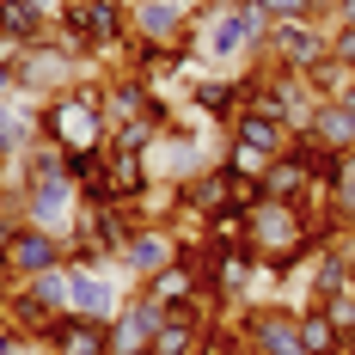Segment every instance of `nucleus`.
Returning a JSON list of instances; mask_svg holds the SVG:
<instances>
[{
    "label": "nucleus",
    "mask_w": 355,
    "mask_h": 355,
    "mask_svg": "<svg viewBox=\"0 0 355 355\" xmlns=\"http://www.w3.org/2000/svg\"><path fill=\"white\" fill-rule=\"evenodd\" d=\"M43 141L62 153H105L110 147V110H105V86L80 80L68 92L43 98Z\"/></svg>",
    "instance_id": "1"
},
{
    "label": "nucleus",
    "mask_w": 355,
    "mask_h": 355,
    "mask_svg": "<svg viewBox=\"0 0 355 355\" xmlns=\"http://www.w3.org/2000/svg\"><path fill=\"white\" fill-rule=\"evenodd\" d=\"M202 31L190 37L196 49H202V62H233V55H263V43H270V19H263V6H251V0H220L209 6L202 19H196Z\"/></svg>",
    "instance_id": "2"
},
{
    "label": "nucleus",
    "mask_w": 355,
    "mask_h": 355,
    "mask_svg": "<svg viewBox=\"0 0 355 355\" xmlns=\"http://www.w3.org/2000/svg\"><path fill=\"white\" fill-rule=\"evenodd\" d=\"M233 331L245 337L251 355H306L300 349V306H288V300H270V306L245 313Z\"/></svg>",
    "instance_id": "3"
},
{
    "label": "nucleus",
    "mask_w": 355,
    "mask_h": 355,
    "mask_svg": "<svg viewBox=\"0 0 355 355\" xmlns=\"http://www.w3.org/2000/svg\"><path fill=\"white\" fill-rule=\"evenodd\" d=\"M19 220L55 233V239H68L73 220H80V184L73 178H43V184H31L25 202H19Z\"/></svg>",
    "instance_id": "4"
},
{
    "label": "nucleus",
    "mask_w": 355,
    "mask_h": 355,
    "mask_svg": "<svg viewBox=\"0 0 355 355\" xmlns=\"http://www.w3.org/2000/svg\"><path fill=\"white\" fill-rule=\"evenodd\" d=\"M263 55L282 62V68H294V73L319 68L324 55H331V25H313V19H300V25H270Z\"/></svg>",
    "instance_id": "5"
},
{
    "label": "nucleus",
    "mask_w": 355,
    "mask_h": 355,
    "mask_svg": "<svg viewBox=\"0 0 355 355\" xmlns=\"http://www.w3.org/2000/svg\"><path fill=\"white\" fill-rule=\"evenodd\" d=\"M0 263H6L12 282H31L43 270H62V263H68V239H55V233H43V227H19Z\"/></svg>",
    "instance_id": "6"
},
{
    "label": "nucleus",
    "mask_w": 355,
    "mask_h": 355,
    "mask_svg": "<svg viewBox=\"0 0 355 355\" xmlns=\"http://www.w3.org/2000/svg\"><path fill=\"white\" fill-rule=\"evenodd\" d=\"M227 135H233L227 147H245V153H257V159H282V153H288V141H294V129H288L282 116H276V110H257V105L233 110Z\"/></svg>",
    "instance_id": "7"
},
{
    "label": "nucleus",
    "mask_w": 355,
    "mask_h": 355,
    "mask_svg": "<svg viewBox=\"0 0 355 355\" xmlns=\"http://www.w3.org/2000/svg\"><path fill=\"white\" fill-rule=\"evenodd\" d=\"M190 31V12L178 0H129V43H159V49H178Z\"/></svg>",
    "instance_id": "8"
},
{
    "label": "nucleus",
    "mask_w": 355,
    "mask_h": 355,
    "mask_svg": "<svg viewBox=\"0 0 355 355\" xmlns=\"http://www.w3.org/2000/svg\"><path fill=\"white\" fill-rule=\"evenodd\" d=\"M68 276H73V306H68V313H80V319H98V324H110L116 313H123V282L110 276V263H105V270L68 263Z\"/></svg>",
    "instance_id": "9"
},
{
    "label": "nucleus",
    "mask_w": 355,
    "mask_h": 355,
    "mask_svg": "<svg viewBox=\"0 0 355 355\" xmlns=\"http://www.w3.org/2000/svg\"><path fill=\"white\" fill-rule=\"evenodd\" d=\"M178 263V239L166 227H141V233H129V245H123V276H135V282H153L159 270H172Z\"/></svg>",
    "instance_id": "10"
},
{
    "label": "nucleus",
    "mask_w": 355,
    "mask_h": 355,
    "mask_svg": "<svg viewBox=\"0 0 355 355\" xmlns=\"http://www.w3.org/2000/svg\"><path fill=\"white\" fill-rule=\"evenodd\" d=\"M43 349L49 355H110V324L80 319V313H62V319L43 331Z\"/></svg>",
    "instance_id": "11"
},
{
    "label": "nucleus",
    "mask_w": 355,
    "mask_h": 355,
    "mask_svg": "<svg viewBox=\"0 0 355 355\" xmlns=\"http://www.w3.org/2000/svg\"><path fill=\"white\" fill-rule=\"evenodd\" d=\"M300 135H313V141L331 147V153H355V110L343 105V98H319Z\"/></svg>",
    "instance_id": "12"
},
{
    "label": "nucleus",
    "mask_w": 355,
    "mask_h": 355,
    "mask_svg": "<svg viewBox=\"0 0 355 355\" xmlns=\"http://www.w3.org/2000/svg\"><path fill=\"white\" fill-rule=\"evenodd\" d=\"M300 349L306 355H355V337L337 324L331 306H300Z\"/></svg>",
    "instance_id": "13"
},
{
    "label": "nucleus",
    "mask_w": 355,
    "mask_h": 355,
    "mask_svg": "<svg viewBox=\"0 0 355 355\" xmlns=\"http://www.w3.org/2000/svg\"><path fill=\"white\" fill-rule=\"evenodd\" d=\"M25 288H31L37 306H43V313H55V319L73 306V276H68V263H62V270H43V276H31Z\"/></svg>",
    "instance_id": "14"
},
{
    "label": "nucleus",
    "mask_w": 355,
    "mask_h": 355,
    "mask_svg": "<svg viewBox=\"0 0 355 355\" xmlns=\"http://www.w3.org/2000/svg\"><path fill=\"white\" fill-rule=\"evenodd\" d=\"M331 55L355 68V25H331Z\"/></svg>",
    "instance_id": "15"
},
{
    "label": "nucleus",
    "mask_w": 355,
    "mask_h": 355,
    "mask_svg": "<svg viewBox=\"0 0 355 355\" xmlns=\"http://www.w3.org/2000/svg\"><path fill=\"white\" fill-rule=\"evenodd\" d=\"M331 25H355V0H337V12H331Z\"/></svg>",
    "instance_id": "16"
},
{
    "label": "nucleus",
    "mask_w": 355,
    "mask_h": 355,
    "mask_svg": "<svg viewBox=\"0 0 355 355\" xmlns=\"http://www.w3.org/2000/svg\"><path fill=\"white\" fill-rule=\"evenodd\" d=\"M343 105H349V110H355V92H349V98H343Z\"/></svg>",
    "instance_id": "17"
},
{
    "label": "nucleus",
    "mask_w": 355,
    "mask_h": 355,
    "mask_svg": "<svg viewBox=\"0 0 355 355\" xmlns=\"http://www.w3.org/2000/svg\"><path fill=\"white\" fill-rule=\"evenodd\" d=\"M0 209H6V202H0Z\"/></svg>",
    "instance_id": "18"
},
{
    "label": "nucleus",
    "mask_w": 355,
    "mask_h": 355,
    "mask_svg": "<svg viewBox=\"0 0 355 355\" xmlns=\"http://www.w3.org/2000/svg\"><path fill=\"white\" fill-rule=\"evenodd\" d=\"M251 6H257V0H251Z\"/></svg>",
    "instance_id": "19"
}]
</instances>
